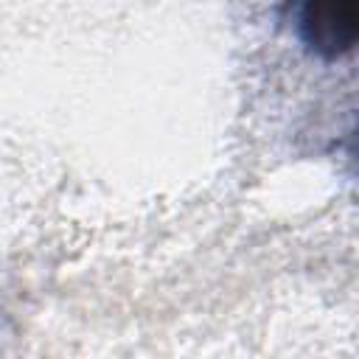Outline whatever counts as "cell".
Here are the masks:
<instances>
[{"label": "cell", "mask_w": 359, "mask_h": 359, "mask_svg": "<svg viewBox=\"0 0 359 359\" xmlns=\"http://www.w3.org/2000/svg\"><path fill=\"white\" fill-rule=\"evenodd\" d=\"M294 34L303 48L323 59L337 62L356 48L359 39V6L353 0L303 3L294 8Z\"/></svg>", "instance_id": "cell-1"}]
</instances>
